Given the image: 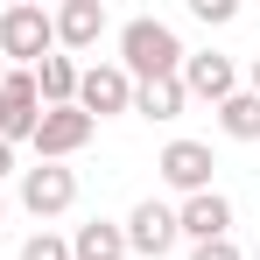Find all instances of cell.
<instances>
[{
	"label": "cell",
	"mask_w": 260,
	"mask_h": 260,
	"mask_svg": "<svg viewBox=\"0 0 260 260\" xmlns=\"http://www.w3.org/2000/svg\"><path fill=\"white\" fill-rule=\"evenodd\" d=\"M71 204H78V169H63V162L21 169V211L28 218H63Z\"/></svg>",
	"instance_id": "cell-3"
},
{
	"label": "cell",
	"mask_w": 260,
	"mask_h": 260,
	"mask_svg": "<svg viewBox=\"0 0 260 260\" xmlns=\"http://www.w3.org/2000/svg\"><path fill=\"white\" fill-rule=\"evenodd\" d=\"M49 28H56L63 49H91L106 36V7H99V0H63V7L49 14Z\"/></svg>",
	"instance_id": "cell-11"
},
{
	"label": "cell",
	"mask_w": 260,
	"mask_h": 260,
	"mask_svg": "<svg viewBox=\"0 0 260 260\" xmlns=\"http://www.w3.org/2000/svg\"><path fill=\"white\" fill-rule=\"evenodd\" d=\"M183 106H190L183 78H155V85H134V113H141V120H176Z\"/></svg>",
	"instance_id": "cell-14"
},
{
	"label": "cell",
	"mask_w": 260,
	"mask_h": 260,
	"mask_svg": "<svg viewBox=\"0 0 260 260\" xmlns=\"http://www.w3.org/2000/svg\"><path fill=\"white\" fill-rule=\"evenodd\" d=\"M28 78H36L43 113H49V106H78V63H71V56H56V49H49V56L28 71Z\"/></svg>",
	"instance_id": "cell-12"
},
{
	"label": "cell",
	"mask_w": 260,
	"mask_h": 260,
	"mask_svg": "<svg viewBox=\"0 0 260 260\" xmlns=\"http://www.w3.org/2000/svg\"><path fill=\"white\" fill-rule=\"evenodd\" d=\"M190 260H246L232 239H211V246H190Z\"/></svg>",
	"instance_id": "cell-18"
},
{
	"label": "cell",
	"mask_w": 260,
	"mask_h": 260,
	"mask_svg": "<svg viewBox=\"0 0 260 260\" xmlns=\"http://www.w3.org/2000/svg\"><path fill=\"white\" fill-rule=\"evenodd\" d=\"M78 113H91V120L134 113V78L120 71V63H91V71H78Z\"/></svg>",
	"instance_id": "cell-6"
},
{
	"label": "cell",
	"mask_w": 260,
	"mask_h": 260,
	"mask_svg": "<svg viewBox=\"0 0 260 260\" xmlns=\"http://www.w3.org/2000/svg\"><path fill=\"white\" fill-rule=\"evenodd\" d=\"M218 127H225V141H260V99L253 91H232L218 106Z\"/></svg>",
	"instance_id": "cell-15"
},
{
	"label": "cell",
	"mask_w": 260,
	"mask_h": 260,
	"mask_svg": "<svg viewBox=\"0 0 260 260\" xmlns=\"http://www.w3.org/2000/svg\"><path fill=\"white\" fill-rule=\"evenodd\" d=\"M176 232H183L190 246L232 239V197H218V190H197V197H183V204H176Z\"/></svg>",
	"instance_id": "cell-8"
},
{
	"label": "cell",
	"mask_w": 260,
	"mask_h": 260,
	"mask_svg": "<svg viewBox=\"0 0 260 260\" xmlns=\"http://www.w3.org/2000/svg\"><path fill=\"white\" fill-rule=\"evenodd\" d=\"M211 148H204V141H169V148H162V162H155V176H162V183H169L176 197H197V190H211Z\"/></svg>",
	"instance_id": "cell-9"
},
{
	"label": "cell",
	"mask_w": 260,
	"mask_h": 260,
	"mask_svg": "<svg viewBox=\"0 0 260 260\" xmlns=\"http://www.w3.org/2000/svg\"><path fill=\"white\" fill-rule=\"evenodd\" d=\"M49 49H56L49 7H36V0H14V7L0 14V56H14V71H36Z\"/></svg>",
	"instance_id": "cell-2"
},
{
	"label": "cell",
	"mask_w": 260,
	"mask_h": 260,
	"mask_svg": "<svg viewBox=\"0 0 260 260\" xmlns=\"http://www.w3.org/2000/svg\"><path fill=\"white\" fill-rule=\"evenodd\" d=\"M36 120H43V99H36V78L28 71H0V141H36Z\"/></svg>",
	"instance_id": "cell-7"
},
{
	"label": "cell",
	"mask_w": 260,
	"mask_h": 260,
	"mask_svg": "<svg viewBox=\"0 0 260 260\" xmlns=\"http://www.w3.org/2000/svg\"><path fill=\"white\" fill-rule=\"evenodd\" d=\"M190 14H197V21H232V14H239V7H232V0H190Z\"/></svg>",
	"instance_id": "cell-17"
},
{
	"label": "cell",
	"mask_w": 260,
	"mask_h": 260,
	"mask_svg": "<svg viewBox=\"0 0 260 260\" xmlns=\"http://www.w3.org/2000/svg\"><path fill=\"white\" fill-rule=\"evenodd\" d=\"M246 78H253V85H246V91H253V99H260V56H253V71H246Z\"/></svg>",
	"instance_id": "cell-20"
},
{
	"label": "cell",
	"mask_w": 260,
	"mask_h": 260,
	"mask_svg": "<svg viewBox=\"0 0 260 260\" xmlns=\"http://www.w3.org/2000/svg\"><path fill=\"white\" fill-rule=\"evenodd\" d=\"M183 91L190 99H204V106H225L232 91H239V71H232V56H218V49H197V56H183Z\"/></svg>",
	"instance_id": "cell-10"
},
{
	"label": "cell",
	"mask_w": 260,
	"mask_h": 260,
	"mask_svg": "<svg viewBox=\"0 0 260 260\" xmlns=\"http://www.w3.org/2000/svg\"><path fill=\"white\" fill-rule=\"evenodd\" d=\"M91 134H99V120H91V113H78V106H49L43 120H36V141H28V148H36L43 162H71Z\"/></svg>",
	"instance_id": "cell-4"
},
{
	"label": "cell",
	"mask_w": 260,
	"mask_h": 260,
	"mask_svg": "<svg viewBox=\"0 0 260 260\" xmlns=\"http://www.w3.org/2000/svg\"><path fill=\"white\" fill-rule=\"evenodd\" d=\"M21 260H71V239H56V232H28V239H21Z\"/></svg>",
	"instance_id": "cell-16"
},
{
	"label": "cell",
	"mask_w": 260,
	"mask_h": 260,
	"mask_svg": "<svg viewBox=\"0 0 260 260\" xmlns=\"http://www.w3.org/2000/svg\"><path fill=\"white\" fill-rule=\"evenodd\" d=\"M71 260H127V232L113 218H91L71 232Z\"/></svg>",
	"instance_id": "cell-13"
},
{
	"label": "cell",
	"mask_w": 260,
	"mask_h": 260,
	"mask_svg": "<svg viewBox=\"0 0 260 260\" xmlns=\"http://www.w3.org/2000/svg\"><path fill=\"white\" fill-rule=\"evenodd\" d=\"M183 56H190V49L176 43V28H169V21H155V14H134L127 28H120V71H127L134 85L176 78V71H183Z\"/></svg>",
	"instance_id": "cell-1"
},
{
	"label": "cell",
	"mask_w": 260,
	"mask_h": 260,
	"mask_svg": "<svg viewBox=\"0 0 260 260\" xmlns=\"http://www.w3.org/2000/svg\"><path fill=\"white\" fill-rule=\"evenodd\" d=\"M0 176H14V148L7 141H0Z\"/></svg>",
	"instance_id": "cell-19"
},
{
	"label": "cell",
	"mask_w": 260,
	"mask_h": 260,
	"mask_svg": "<svg viewBox=\"0 0 260 260\" xmlns=\"http://www.w3.org/2000/svg\"><path fill=\"white\" fill-rule=\"evenodd\" d=\"M253 260H260V246H253Z\"/></svg>",
	"instance_id": "cell-22"
},
{
	"label": "cell",
	"mask_w": 260,
	"mask_h": 260,
	"mask_svg": "<svg viewBox=\"0 0 260 260\" xmlns=\"http://www.w3.org/2000/svg\"><path fill=\"white\" fill-rule=\"evenodd\" d=\"M120 232H127V253H148V260L176 253V239H183V232H176V204H162V197H141Z\"/></svg>",
	"instance_id": "cell-5"
},
{
	"label": "cell",
	"mask_w": 260,
	"mask_h": 260,
	"mask_svg": "<svg viewBox=\"0 0 260 260\" xmlns=\"http://www.w3.org/2000/svg\"><path fill=\"white\" fill-rule=\"evenodd\" d=\"M0 218H7V204H0Z\"/></svg>",
	"instance_id": "cell-21"
}]
</instances>
